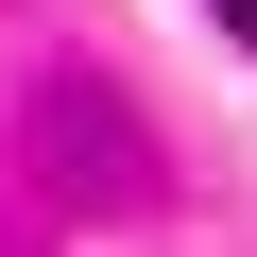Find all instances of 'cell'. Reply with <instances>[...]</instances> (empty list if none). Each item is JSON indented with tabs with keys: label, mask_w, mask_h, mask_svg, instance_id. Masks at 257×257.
<instances>
[{
	"label": "cell",
	"mask_w": 257,
	"mask_h": 257,
	"mask_svg": "<svg viewBox=\"0 0 257 257\" xmlns=\"http://www.w3.org/2000/svg\"><path fill=\"white\" fill-rule=\"evenodd\" d=\"M223 35H240V52H257V0H223Z\"/></svg>",
	"instance_id": "6da1fadb"
}]
</instances>
